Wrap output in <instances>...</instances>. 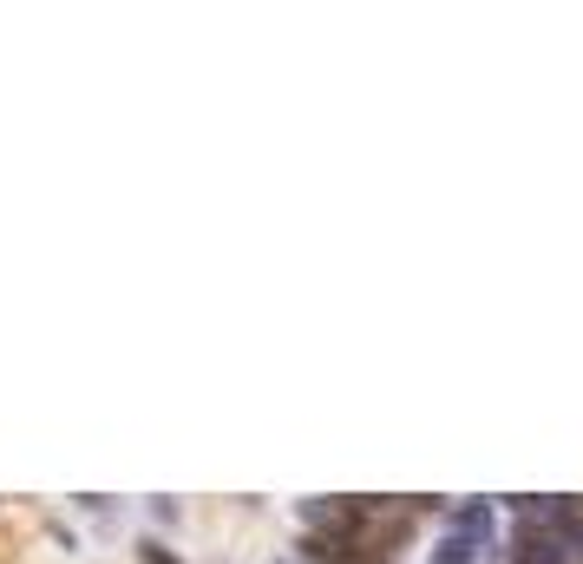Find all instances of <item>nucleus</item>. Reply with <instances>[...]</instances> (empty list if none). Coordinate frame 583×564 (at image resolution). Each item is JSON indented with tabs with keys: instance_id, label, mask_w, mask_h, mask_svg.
Instances as JSON below:
<instances>
[{
	"instance_id": "obj_1",
	"label": "nucleus",
	"mask_w": 583,
	"mask_h": 564,
	"mask_svg": "<svg viewBox=\"0 0 583 564\" xmlns=\"http://www.w3.org/2000/svg\"><path fill=\"white\" fill-rule=\"evenodd\" d=\"M492 526H499L492 499H466V506H453V513H446V539L433 545V564H479V559H492Z\"/></svg>"
},
{
	"instance_id": "obj_3",
	"label": "nucleus",
	"mask_w": 583,
	"mask_h": 564,
	"mask_svg": "<svg viewBox=\"0 0 583 564\" xmlns=\"http://www.w3.org/2000/svg\"><path fill=\"white\" fill-rule=\"evenodd\" d=\"M144 564H184V559H171V552H164L158 539H144Z\"/></svg>"
},
{
	"instance_id": "obj_2",
	"label": "nucleus",
	"mask_w": 583,
	"mask_h": 564,
	"mask_svg": "<svg viewBox=\"0 0 583 564\" xmlns=\"http://www.w3.org/2000/svg\"><path fill=\"white\" fill-rule=\"evenodd\" d=\"M512 564H571V552H564V539H558L545 519L525 513V526L512 532Z\"/></svg>"
}]
</instances>
